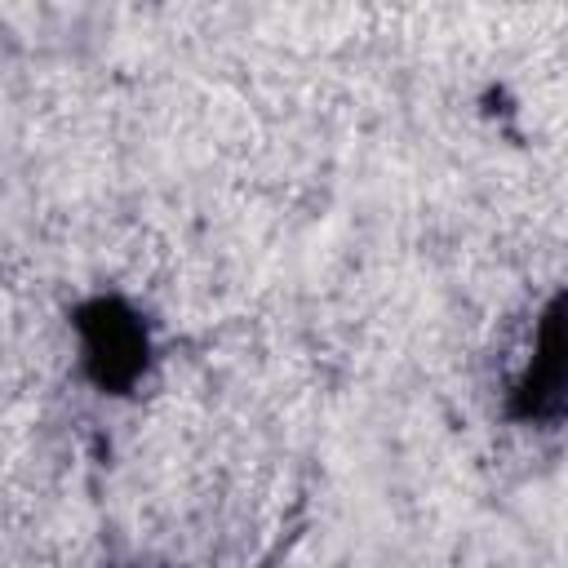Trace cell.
I'll use <instances>...</instances> for the list:
<instances>
[]
</instances>
